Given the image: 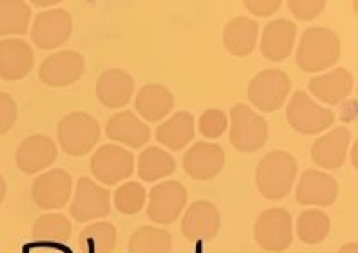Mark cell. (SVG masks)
Here are the masks:
<instances>
[{"instance_id":"484cf974","label":"cell","mask_w":358,"mask_h":253,"mask_svg":"<svg viewBox=\"0 0 358 253\" xmlns=\"http://www.w3.org/2000/svg\"><path fill=\"white\" fill-rule=\"evenodd\" d=\"M155 138L171 150H182L195 138V119L189 113H176L157 128Z\"/></svg>"},{"instance_id":"ffe728a7","label":"cell","mask_w":358,"mask_h":253,"mask_svg":"<svg viewBox=\"0 0 358 253\" xmlns=\"http://www.w3.org/2000/svg\"><path fill=\"white\" fill-rule=\"evenodd\" d=\"M134 92V80L124 69H107L96 81V99L109 109L128 106Z\"/></svg>"},{"instance_id":"5bb4252c","label":"cell","mask_w":358,"mask_h":253,"mask_svg":"<svg viewBox=\"0 0 358 253\" xmlns=\"http://www.w3.org/2000/svg\"><path fill=\"white\" fill-rule=\"evenodd\" d=\"M221 228V212L208 200H196L185 212L181 231L189 241H210Z\"/></svg>"},{"instance_id":"d6986e66","label":"cell","mask_w":358,"mask_h":253,"mask_svg":"<svg viewBox=\"0 0 358 253\" xmlns=\"http://www.w3.org/2000/svg\"><path fill=\"white\" fill-rule=\"evenodd\" d=\"M352 131L345 126L331 129L312 145V161L324 169H339L346 161Z\"/></svg>"},{"instance_id":"4fadbf2b","label":"cell","mask_w":358,"mask_h":253,"mask_svg":"<svg viewBox=\"0 0 358 253\" xmlns=\"http://www.w3.org/2000/svg\"><path fill=\"white\" fill-rule=\"evenodd\" d=\"M73 191V178L64 169H52L35 180L31 186V198L43 210L62 208L69 202Z\"/></svg>"},{"instance_id":"8fae6325","label":"cell","mask_w":358,"mask_h":253,"mask_svg":"<svg viewBox=\"0 0 358 253\" xmlns=\"http://www.w3.org/2000/svg\"><path fill=\"white\" fill-rule=\"evenodd\" d=\"M73 33V17L64 9L43 10L31 26V40L42 50L62 47Z\"/></svg>"},{"instance_id":"f546056e","label":"cell","mask_w":358,"mask_h":253,"mask_svg":"<svg viewBox=\"0 0 358 253\" xmlns=\"http://www.w3.org/2000/svg\"><path fill=\"white\" fill-rule=\"evenodd\" d=\"M31 9L22 0H0V36L24 35L28 31Z\"/></svg>"},{"instance_id":"9a60e30c","label":"cell","mask_w":358,"mask_h":253,"mask_svg":"<svg viewBox=\"0 0 358 253\" xmlns=\"http://www.w3.org/2000/svg\"><path fill=\"white\" fill-rule=\"evenodd\" d=\"M226 164V154L222 147L215 143H207V141H199L193 147L186 150L182 157V167L186 174L193 180L207 181L214 180L221 174Z\"/></svg>"},{"instance_id":"e575fe53","label":"cell","mask_w":358,"mask_h":253,"mask_svg":"<svg viewBox=\"0 0 358 253\" xmlns=\"http://www.w3.org/2000/svg\"><path fill=\"white\" fill-rule=\"evenodd\" d=\"M288 7L296 20L312 21L322 14V10L326 9V2L324 0H289Z\"/></svg>"},{"instance_id":"8992f818","label":"cell","mask_w":358,"mask_h":253,"mask_svg":"<svg viewBox=\"0 0 358 253\" xmlns=\"http://www.w3.org/2000/svg\"><path fill=\"white\" fill-rule=\"evenodd\" d=\"M255 241L266 252H285L293 243V221L285 208H268L255 221Z\"/></svg>"},{"instance_id":"60d3db41","label":"cell","mask_w":358,"mask_h":253,"mask_svg":"<svg viewBox=\"0 0 358 253\" xmlns=\"http://www.w3.org/2000/svg\"><path fill=\"white\" fill-rule=\"evenodd\" d=\"M55 3H59V0H55V2H40V0H35V2H33V6L47 7V6H55Z\"/></svg>"},{"instance_id":"30bf717a","label":"cell","mask_w":358,"mask_h":253,"mask_svg":"<svg viewBox=\"0 0 358 253\" xmlns=\"http://www.w3.org/2000/svg\"><path fill=\"white\" fill-rule=\"evenodd\" d=\"M71 215L78 222H90L110 214V193L90 178H80L69 207Z\"/></svg>"},{"instance_id":"9c48e42d","label":"cell","mask_w":358,"mask_h":253,"mask_svg":"<svg viewBox=\"0 0 358 253\" xmlns=\"http://www.w3.org/2000/svg\"><path fill=\"white\" fill-rule=\"evenodd\" d=\"M188 202V193L179 181H166L152 188L147 217L155 224H173Z\"/></svg>"},{"instance_id":"4dcf8cb0","label":"cell","mask_w":358,"mask_h":253,"mask_svg":"<svg viewBox=\"0 0 358 253\" xmlns=\"http://www.w3.org/2000/svg\"><path fill=\"white\" fill-rule=\"evenodd\" d=\"M331 231V221L327 214L310 208L298 215L296 221V234L303 243L319 245L327 238Z\"/></svg>"},{"instance_id":"d4e9b609","label":"cell","mask_w":358,"mask_h":253,"mask_svg":"<svg viewBox=\"0 0 358 253\" xmlns=\"http://www.w3.org/2000/svg\"><path fill=\"white\" fill-rule=\"evenodd\" d=\"M257 38H259V24L250 17H233L224 26V47L236 57H245V55L252 54L255 50Z\"/></svg>"},{"instance_id":"e0dca14e","label":"cell","mask_w":358,"mask_h":253,"mask_svg":"<svg viewBox=\"0 0 358 253\" xmlns=\"http://www.w3.org/2000/svg\"><path fill=\"white\" fill-rule=\"evenodd\" d=\"M57 159V147L50 136L31 135L20 143L16 164L24 174H36L47 169Z\"/></svg>"},{"instance_id":"ac0fdd59","label":"cell","mask_w":358,"mask_h":253,"mask_svg":"<svg viewBox=\"0 0 358 253\" xmlns=\"http://www.w3.org/2000/svg\"><path fill=\"white\" fill-rule=\"evenodd\" d=\"M35 54L21 38H7L0 42V78L6 81H21L31 73Z\"/></svg>"},{"instance_id":"277c9868","label":"cell","mask_w":358,"mask_h":253,"mask_svg":"<svg viewBox=\"0 0 358 253\" xmlns=\"http://www.w3.org/2000/svg\"><path fill=\"white\" fill-rule=\"evenodd\" d=\"M268 126L266 119L245 103H236L231 109L229 141L236 150L243 154L260 150L266 145Z\"/></svg>"},{"instance_id":"d6a6232c","label":"cell","mask_w":358,"mask_h":253,"mask_svg":"<svg viewBox=\"0 0 358 253\" xmlns=\"http://www.w3.org/2000/svg\"><path fill=\"white\" fill-rule=\"evenodd\" d=\"M114 203L121 214L134 215L147 203V191L136 181H129L119 186L114 193Z\"/></svg>"},{"instance_id":"1f68e13d","label":"cell","mask_w":358,"mask_h":253,"mask_svg":"<svg viewBox=\"0 0 358 253\" xmlns=\"http://www.w3.org/2000/svg\"><path fill=\"white\" fill-rule=\"evenodd\" d=\"M71 222L62 214H43L33 224L35 241H50V243H64L71 238Z\"/></svg>"},{"instance_id":"44dd1931","label":"cell","mask_w":358,"mask_h":253,"mask_svg":"<svg viewBox=\"0 0 358 253\" xmlns=\"http://www.w3.org/2000/svg\"><path fill=\"white\" fill-rule=\"evenodd\" d=\"M296 40V26L289 20H274L267 23L262 33L260 52L268 61L281 62L289 57Z\"/></svg>"},{"instance_id":"8d00e7d4","label":"cell","mask_w":358,"mask_h":253,"mask_svg":"<svg viewBox=\"0 0 358 253\" xmlns=\"http://www.w3.org/2000/svg\"><path fill=\"white\" fill-rule=\"evenodd\" d=\"M243 6L248 13L260 17H266L278 13V10L281 9L282 2L281 0H245Z\"/></svg>"},{"instance_id":"f35d334b","label":"cell","mask_w":358,"mask_h":253,"mask_svg":"<svg viewBox=\"0 0 358 253\" xmlns=\"http://www.w3.org/2000/svg\"><path fill=\"white\" fill-rule=\"evenodd\" d=\"M338 253H358V245L355 243V241L343 245V247L339 248Z\"/></svg>"},{"instance_id":"83f0119b","label":"cell","mask_w":358,"mask_h":253,"mask_svg":"<svg viewBox=\"0 0 358 253\" xmlns=\"http://www.w3.org/2000/svg\"><path fill=\"white\" fill-rule=\"evenodd\" d=\"M117 243V231L110 222H95L80 233L78 245L85 253H110Z\"/></svg>"},{"instance_id":"5b68a950","label":"cell","mask_w":358,"mask_h":253,"mask_svg":"<svg viewBox=\"0 0 358 253\" xmlns=\"http://www.w3.org/2000/svg\"><path fill=\"white\" fill-rule=\"evenodd\" d=\"M291 92V80L279 69L260 71L248 85V100L262 113H275L285 106Z\"/></svg>"},{"instance_id":"3957f363","label":"cell","mask_w":358,"mask_h":253,"mask_svg":"<svg viewBox=\"0 0 358 253\" xmlns=\"http://www.w3.org/2000/svg\"><path fill=\"white\" fill-rule=\"evenodd\" d=\"M59 147L73 157L87 155L100 140V124L87 113H71L57 126Z\"/></svg>"},{"instance_id":"ba28073f","label":"cell","mask_w":358,"mask_h":253,"mask_svg":"<svg viewBox=\"0 0 358 253\" xmlns=\"http://www.w3.org/2000/svg\"><path fill=\"white\" fill-rule=\"evenodd\" d=\"M92 174L107 186L128 180L134 171V157L129 150L117 145H103L90 161Z\"/></svg>"},{"instance_id":"836d02e7","label":"cell","mask_w":358,"mask_h":253,"mask_svg":"<svg viewBox=\"0 0 358 253\" xmlns=\"http://www.w3.org/2000/svg\"><path fill=\"white\" fill-rule=\"evenodd\" d=\"M199 129L205 138H221L227 129V115L221 109H208L200 115Z\"/></svg>"},{"instance_id":"7c38bea8","label":"cell","mask_w":358,"mask_h":253,"mask_svg":"<svg viewBox=\"0 0 358 253\" xmlns=\"http://www.w3.org/2000/svg\"><path fill=\"white\" fill-rule=\"evenodd\" d=\"M85 71V57L74 50H61L48 55L42 62L38 78L43 85L54 88L76 83Z\"/></svg>"},{"instance_id":"4316f807","label":"cell","mask_w":358,"mask_h":253,"mask_svg":"<svg viewBox=\"0 0 358 253\" xmlns=\"http://www.w3.org/2000/svg\"><path fill=\"white\" fill-rule=\"evenodd\" d=\"M174 171H176V162L173 155L159 147L145 148L138 159V176L147 183H154V181L171 176Z\"/></svg>"},{"instance_id":"7402d4cb","label":"cell","mask_w":358,"mask_h":253,"mask_svg":"<svg viewBox=\"0 0 358 253\" xmlns=\"http://www.w3.org/2000/svg\"><path fill=\"white\" fill-rule=\"evenodd\" d=\"M308 90L320 102L327 106H338L352 95L353 76L348 69L338 68L331 73L312 78L308 81Z\"/></svg>"},{"instance_id":"d590c367","label":"cell","mask_w":358,"mask_h":253,"mask_svg":"<svg viewBox=\"0 0 358 253\" xmlns=\"http://www.w3.org/2000/svg\"><path fill=\"white\" fill-rule=\"evenodd\" d=\"M17 121L16 100L9 93H0V136L6 135L14 128Z\"/></svg>"},{"instance_id":"7a4b0ae2","label":"cell","mask_w":358,"mask_h":253,"mask_svg":"<svg viewBox=\"0 0 358 253\" xmlns=\"http://www.w3.org/2000/svg\"><path fill=\"white\" fill-rule=\"evenodd\" d=\"M298 166L293 155L285 150L267 154L255 171V183L260 195L267 200H282L289 195L296 180Z\"/></svg>"},{"instance_id":"ab89813d","label":"cell","mask_w":358,"mask_h":253,"mask_svg":"<svg viewBox=\"0 0 358 253\" xmlns=\"http://www.w3.org/2000/svg\"><path fill=\"white\" fill-rule=\"evenodd\" d=\"M6 193H7L6 180H3V176H2V174H0V205H2L3 198H6Z\"/></svg>"},{"instance_id":"74e56055","label":"cell","mask_w":358,"mask_h":253,"mask_svg":"<svg viewBox=\"0 0 358 253\" xmlns=\"http://www.w3.org/2000/svg\"><path fill=\"white\" fill-rule=\"evenodd\" d=\"M22 253H73L64 243H50V241H35L22 248Z\"/></svg>"},{"instance_id":"603a6c76","label":"cell","mask_w":358,"mask_h":253,"mask_svg":"<svg viewBox=\"0 0 358 253\" xmlns=\"http://www.w3.org/2000/svg\"><path fill=\"white\" fill-rule=\"evenodd\" d=\"M106 135L109 140L119 141L126 147L140 148L145 147L150 140V128L131 110H122L109 119L106 126Z\"/></svg>"},{"instance_id":"f1b7e54d","label":"cell","mask_w":358,"mask_h":253,"mask_svg":"<svg viewBox=\"0 0 358 253\" xmlns=\"http://www.w3.org/2000/svg\"><path fill=\"white\" fill-rule=\"evenodd\" d=\"M129 253H169L173 248V238L169 231L141 226L129 238Z\"/></svg>"},{"instance_id":"52a82bcc","label":"cell","mask_w":358,"mask_h":253,"mask_svg":"<svg viewBox=\"0 0 358 253\" xmlns=\"http://www.w3.org/2000/svg\"><path fill=\"white\" fill-rule=\"evenodd\" d=\"M288 122L301 135H317L333 126L336 115L326 107L313 102L307 92H294L286 109Z\"/></svg>"},{"instance_id":"6da1fadb","label":"cell","mask_w":358,"mask_h":253,"mask_svg":"<svg viewBox=\"0 0 358 253\" xmlns=\"http://www.w3.org/2000/svg\"><path fill=\"white\" fill-rule=\"evenodd\" d=\"M341 42L329 28L305 29L296 48V64L303 73H320L339 61Z\"/></svg>"},{"instance_id":"cb8c5ba5","label":"cell","mask_w":358,"mask_h":253,"mask_svg":"<svg viewBox=\"0 0 358 253\" xmlns=\"http://www.w3.org/2000/svg\"><path fill=\"white\" fill-rule=\"evenodd\" d=\"M134 109L148 122H159L174 109V96L164 85H145L134 99Z\"/></svg>"},{"instance_id":"2e32d148","label":"cell","mask_w":358,"mask_h":253,"mask_svg":"<svg viewBox=\"0 0 358 253\" xmlns=\"http://www.w3.org/2000/svg\"><path fill=\"white\" fill-rule=\"evenodd\" d=\"M338 181L331 174L317 169H307L296 186V202L300 205L331 207L338 198Z\"/></svg>"}]
</instances>
